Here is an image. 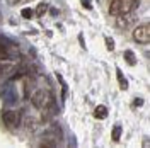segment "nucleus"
Here are the masks:
<instances>
[{"label": "nucleus", "mask_w": 150, "mask_h": 148, "mask_svg": "<svg viewBox=\"0 0 150 148\" xmlns=\"http://www.w3.org/2000/svg\"><path fill=\"white\" fill-rule=\"evenodd\" d=\"M133 39L138 44H149L150 43V24L149 22L138 24L137 27L133 29Z\"/></svg>", "instance_id": "obj_1"}, {"label": "nucleus", "mask_w": 150, "mask_h": 148, "mask_svg": "<svg viewBox=\"0 0 150 148\" xmlns=\"http://www.w3.org/2000/svg\"><path fill=\"white\" fill-rule=\"evenodd\" d=\"M2 121L9 130H16L21 124V114L17 111H10V109H4L2 111Z\"/></svg>", "instance_id": "obj_2"}, {"label": "nucleus", "mask_w": 150, "mask_h": 148, "mask_svg": "<svg viewBox=\"0 0 150 148\" xmlns=\"http://www.w3.org/2000/svg\"><path fill=\"white\" fill-rule=\"evenodd\" d=\"M50 95H48L46 90H43V89H39L36 92L31 95V102H33V106L36 107V109H45L48 106V102H50Z\"/></svg>", "instance_id": "obj_3"}, {"label": "nucleus", "mask_w": 150, "mask_h": 148, "mask_svg": "<svg viewBox=\"0 0 150 148\" xmlns=\"http://www.w3.org/2000/svg\"><path fill=\"white\" fill-rule=\"evenodd\" d=\"M45 138H46V140H51V141H55V143H58L60 140L63 138L62 128H60L58 124H50V128H48L46 135H45Z\"/></svg>", "instance_id": "obj_4"}, {"label": "nucleus", "mask_w": 150, "mask_h": 148, "mask_svg": "<svg viewBox=\"0 0 150 148\" xmlns=\"http://www.w3.org/2000/svg\"><path fill=\"white\" fill-rule=\"evenodd\" d=\"M120 9H121V0H111V4H109V16L118 17L121 14Z\"/></svg>", "instance_id": "obj_5"}, {"label": "nucleus", "mask_w": 150, "mask_h": 148, "mask_svg": "<svg viewBox=\"0 0 150 148\" xmlns=\"http://www.w3.org/2000/svg\"><path fill=\"white\" fill-rule=\"evenodd\" d=\"M94 118H96V119H106V118H108V107L103 106V104L97 106V107L94 109Z\"/></svg>", "instance_id": "obj_6"}, {"label": "nucleus", "mask_w": 150, "mask_h": 148, "mask_svg": "<svg viewBox=\"0 0 150 148\" xmlns=\"http://www.w3.org/2000/svg\"><path fill=\"white\" fill-rule=\"evenodd\" d=\"M116 78H118V83H120V89L121 90H126L128 89V80L125 78V75L120 68H116Z\"/></svg>", "instance_id": "obj_7"}, {"label": "nucleus", "mask_w": 150, "mask_h": 148, "mask_svg": "<svg viewBox=\"0 0 150 148\" xmlns=\"http://www.w3.org/2000/svg\"><path fill=\"white\" fill-rule=\"evenodd\" d=\"M123 56H125V61H126L128 65H131V66L137 65V56H135V53H133L131 49H126V51L123 53Z\"/></svg>", "instance_id": "obj_8"}, {"label": "nucleus", "mask_w": 150, "mask_h": 148, "mask_svg": "<svg viewBox=\"0 0 150 148\" xmlns=\"http://www.w3.org/2000/svg\"><path fill=\"white\" fill-rule=\"evenodd\" d=\"M48 10H50V5H48L46 2H41L39 5L36 7V10H34V14H36L38 17H41V16H45Z\"/></svg>", "instance_id": "obj_9"}, {"label": "nucleus", "mask_w": 150, "mask_h": 148, "mask_svg": "<svg viewBox=\"0 0 150 148\" xmlns=\"http://www.w3.org/2000/svg\"><path fill=\"white\" fill-rule=\"evenodd\" d=\"M121 133H123V128L120 126V124H116L114 128H112V133H111V138H112V141H120L121 140Z\"/></svg>", "instance_id": "obj_10"}, {"label": "nucleus", "mask_w": 150, "mask_h": 148, "mask_svg": "<svg viewBox=\"0 0 150 148\" xmlns=\"http://www.w3.org/2000/svg\"><path fill=\"white\" fill-rule=\"evenodd\" d=\"M56 78L60 80V83H62V101H65V95H67V83H65V80H63V77L58 73L56 75Z\"/></svg>", "instance_id": "obj_11"}, {"label": "nucleus", "mask_w": 150, "mask_h": 148, "mask_svg": "<svg viewBox=\"0 0 150 148\" xmlns=\"http://www.w3.org/2000/svg\"><path fill=\"white\" fill-rule=\"evenodd\" d=\"M21 16H22L24 19H33L34 17V10L33 9H22L21 10Z\"/></svg>", "instance_id": "obj_12"}, {"label": "nucleus", "mask_w": 150, "mask_h": 148, "mask_svg": "<svg viewBox=\"0 0 150 148\" xmlns=\"http://www.w3.org/2000/svg\"><path fill=\"white\" fill-rule=\"evenodd\" d=\"M104 41H106V48H108L109 51H112V49H114V41H112V37L106 36L104 37Z\"/></svg>", "instance_id": "obj_13"}, {"label": "nucleus", "mask_w": 150, "mask_h": 148, "mask_svg": "<svg viewBox=\"0 0 150 148\" xmlns=\"http://www.w3.org/2000/svg\"><path fill=\"white\" fill-rule=\"evenodd\" d=\"M131 106H133V107H140V106H143V99H135Z\"/></svg>", "instance_id": "obj_14"}, {"label": "nucleus", "mask_w": 150, "mask_h": 148, "mask_svg": "<svg viewBox=\"0 0 150 148\" xmlns=\"http://www.w3.org/2000/svg\"><path fill=\"white\" fill-rule=\"evenodd\" d=\"M82 5H84L85 9H89V10L92 9V5H91V0H82Z\"/></svg>", "instance_id": "obj_15"}, {"label": "nucleus", "mask_w": 150, "mask_h": 148, "mask_svg": "<svg viewBox=\"0 0 150 148\" xmlns=\"http://www.w3.org/2000/svg\"><path fill=\"white\" fill-rule=\"evenodd\" d=\"M50 10H51V14H53L55 17H56V16H58V10H56V9H50Z\"/></svg>", "instance_id": "obj_16"}]
</instances>
